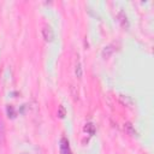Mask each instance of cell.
I'll list each match as a JSON object with an SVG mask.
<instances>
[{"instance_id": "cell-1", "label": "cell", "mask_w": 154, "mask_h": 154, "mask_svg": "<svg viewBox=\"0 0 154 154\" xmlns=\"http://www.w3.org/2000/svg\"><path fill=\"white\" fill-rule=\"evenodd\" d=\"M42 35H43V38L47 41V42H51L53 41L54 38V31L53 29L49 27V25H45L43 29H42Z\"/></svg>"}, {"instance_id": "cell-2", "label": "cell", "mask_w": 154, "mask_h": 154, "mask_svg": "<svg viewBox=\"0 0 154 154\" xmlns=\"http://www.w3.org/2000/svg\"><path fill=\"white\" fill-rule=\"evenodd\" d=\"M60 152L61 154H71L70 146H69V141L65 137L60 138Z\"/></svg>"}, {"instance_id": "cell-3", "label": "cell", "mask_w": 154, "mask_h": 154, "mask_svg": "<svg viewBox=\"0 0 154 154\" xmlns=\"http://www.w3.org/2000/svg\"><path fill=\"white\" fill-rule=\"evenodd\" d=\"M5 137H6L5 123H4V119L0 117V145H4L5 143Z\"/></svg>"}, {"instance_id": "cell-4", "label": "cell", "mask_w": 154, "mask_h": 154, "mask_svg": "<svg viewBox=\"0 0 154 154\" xmlns=\"http://www.w3.org/2000/svg\"><path fill=\"white\" fill-rule=\"evenodd\" d=\"M118 18L120 21V24H122L123 28H128V27H129V22H128V18L124 15V12H120V14L118 15Z\"/></svg>"}, {"instance_id": "cell-5", "label": "cell", "mask_w": 154, "mask_h": 154, "mask_svg": "<svg viewBox=\"0 0 154 154\" xmlns=\"http://www.w3.org/2000/svg\"><path fill=\"white\" fill-rule=\"evenodd\" d=\"M75 73H76V76L78 77V78H81V77H82L83 70H82V65H81V61H80V60H77V63H76V66H75Z\"/></svg>"}, {"instance_id": "cell-6", "label": "cell", "mask_w": 154, "mask_h": 154, "mask_svg": "<svg viewBox=\"0 0 154 154\" xmlns=\"http://www.w3.org/2000/svg\"><path fill=\"white\" fill-rule=\"evenodd\" d=\"M112 53H113V48H112L111 45L107 46V47H105L104 49H102V57H104V58H108Z\"/></svg>"}, {"instance_id": "cell-7", "label": "cell", "mask_w": 154, "mask_h": 154, "mask_svg": "<svg viewBox=\"0 0 154 154\" xmlns=\"http://www.w3.org/2000/svg\"><path fill=\"white\" fill-rule=\"evenodd\" d=\"M84 131H87L88 134H91V135H94L95 134V125L93 123H88L84 126Z\"/></svg>"}, {"instance_id": "cell-8", "label": "cell", "mask_w": 154, "mask_h": 154, "mask_svg": "<svg viewBox=\"0 0 154 154\" xmlns=\"http://www.w3.org/2000/svg\"><path fill=\"white\" fill-rule=\"evenodd\" d=\"M6 112H7V116L9 118H15L16 117V110L12 105H9L7 108H6Z\"/></svg>"}, {"instance_id": "cell-9", "label": "cell", "mask_w": 154, "mask_h": 154, "mask_svg": "<svg viewBox=\"0 0 154 154\" xmlns=\"http://www.w3.org/2000/svg\"><path fill=\"white\" fill-rule=\"evenodd\" d=\"M65 116H66V110H65V107H64L63 105H60L59 108H58V117L59 118H64Z\"/></svg>"}, {"instance_id": "cell-10", "label": "cell", "mask_w": 154, "mask_h": 154, "mask_svg": "<svg viewBox=\"0 0 154 154\" xmlns=\"http://www.w3.org/2000/svg\"><path fill=\"white\" fill-rule=\"evenodd\" d=\"M125 129H126V131L129 133L130 135H136V131L134 130V128H133V125L130 123H126L125 124Z\"/></svg>"}]
</instances>
